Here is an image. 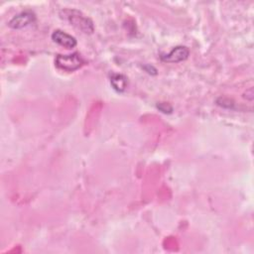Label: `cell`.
<instances>
[{"label": "cell", "mask_w": 254, "mask_h": 254, "mask_svg": "<svg viewBox=\"0 0 254 254\" xmlns=\"http://www.w3.org/2000/svg\"><path fill=\"white\" fill-rule=\"evenodd\" d=\"M62 17L69 22L70 25L74 26L78 30L85 34H91L94 30L92 21L85 17L81 12L75 9H65L62 11Z\"/></svg>", "instance_id": "obj_1"}, {"label": "cell", "mask_w": 254, "mask_h": 254, "mask_svg": "<svg viewBox=\"0 0 254 254\" xmlns=\"http://www.w3.org/2000/svg\"><path fill=\"white\" fill-rule=\"evenodd\" d=\"M55 63L59 68L65 71H74L84 64L83 60L77 53L70 55H58Z\"/></svg>", "instance_id": "obj_2"}, {"label": "cell", "mask_w": 254, "mask_h": 254, "mask_svg": "<svg viewBox=\"0 0 254 254\" xmlns=\"http://www.w3.org/2000/svg\"><path fill=\"white\" fill-rule=\"evenodd\" d=\"M35 20H36V16L33 12L25 11L14 16L9 22V27L15 30L23 29L33 24Z\"/></svg>", "instance_id": "obj_3"}, {"label": "cell", "mask_w": 254, "mask_h": 254, "mask_svg": "<svg viewBox=\"0 0 254 254\" xmlns=\"http://www.w3.org/2000/svg\"><path fill=\"white\" fill-rule=\"evenodd\" d=\"M190 51L185 46L175 47L170 53L161 56V60L165 63H180L188 59Z\"/></svg>", "instance_id": "obj_4"}, {"label": "cell", "mask_w": 254, "mask_h": 254, "mask_svg": "<svg viewBox=\"0 0 254 254\" xmlns=\"http://www.w3.org/2000/svg\"><path fill=\"white\" fill-rule=\"evenodd\" d=\"M52 40L58 45L65 49H72L77 44L74 37H72L71 35H68L67 33L62 30H55L52 34Z\"/></svg>", "instance_id": "obj_5"}, {"label": "cell", "mask_w": 254, "mask_h": 254, "mask_svg": "<svg viewBox=\"0 0 254 254\" xmlns=\"http://www.w3.org/2000/svg\"><path fill=\"white\" fill-rule=\"evenodd\" d=\"M110 83L116 91L123 92L127 87V78L123 74L115 73L110 77Z\"/></svg>", "instance_id": "obj_6"}, {"label": "cell", "mask_w": 254, "mask_h": 254, "mask_svg": "<svg viewBox=\"0 0 254 254\" xmlns=\"http://www.w3.org/2000/svg\"><path fill=\"white\" fill-rule=\"evenodd\" d=\"M157 107H158V109H160V110H161L162 112H164V113H171V112L173 111L172 106L169 105L168 103H163V102H161V103H159V104L157 105Z\"/></svg>", "instance_id": "obj_7"}]
</instances>
